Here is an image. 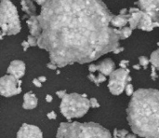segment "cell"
<instances>
[{"label":"cell","instance_id":"obj_18","mask_svg":"<svg viewBox=\"0 0 159 138\" xmlns=\"http://www.w3.org/2000/svg\"><path fill=\"white\" fill-rule=\"evenodd\" d=\"M132 31L133 30L129 26H125V27H123L121 29H118V34H119L120 40H124V39L129 38L131 36Z\"/></svg>","mask_w":159,"mask_h":138},{"label":"cell","instance_id":"obj_21","mask_svg":"<svg viewBox=\"0 0 159 138\" xmlns=\"http://www.w3.org/2000/svg\"><path fill=\"white\" fill-rule=\"evenodd\" d=\"M139 64L144 68L146 69L148 64H150V59H148L146 56H140L139 57Z\"/></svg>","mask_w":159,"mask_h":138},{"label":"cell","instance_id":"obj_3","mask_svg":"<svg viewBox=\"0 0 159 138\" xmlns=\"http://www.w3.org/2000/svg\"><path fill=\"white\" fill-rule=\"evenodd\" d=\"M57 138H112L111 133L95 122H61Z\"/></svg>","mask_w":159,"mask_h":138},{"label":"cell","instance_id":"obj_34","mask_svg":"<svg viewBox=\"0 0 159 138\" xmlns=\"http://www.w3.org/2000/svg\"><path fill=\"white\" fill-rule=\"evenodd\" d=\"M33 84H34L35 87H37V88L42 87V82H41L38 79H33Z\"/></svg>","mask_w":159,"mask_h":138},{"label":"cell","instance_id":"obj_23","mask_svg":"<svg viewBox=\"0 0 159 138\" xmlns=\"http://www.w3.org/2000/svg\"><path fill=\"white\" fill-rule=\"evenodd\" d=\"M125 92H126V94H127L128 96H132L133 93H135V92H134V87H133V85H132L130 82L127 85V87H126V89H125Z\"/></svg>","mask_w":159,"mask_h":138},{"label":"cell","instance_id":"obj_6","mask_svg":"<svg viewBox=\"0 0 159 138\" xmlns=\"http://www.w3.org/2000/svg\"><path fill=\"white\" fill-rule=\"evenodd\" d=\"M129 68H118L116 69L109 76L108 89L114 95H120L126 89L127 85L132 80L129 76Z\"/></svg>","mask_w":159,"mask_h":138},{"label":"cell","instance_id":"obj_2","mask_svg":"<svg viewBox=\"0 0 159 138\" xmlns=\"http://www.w3.org/2000/svg\"><path fill=\"white\" fill-rule=\"evenodd\" d=\"M132 132L143 138H159V90H137L127 108Z\"/></svg>","mask_w":159,"mask_h":138},{"label":"cell","instance_id":"obj_9","mask_svg":"<svg viewBox=\"0 0 159 138\" xmlns=\"http://www.w3.org/2000/svg\"><path fill=\"white\" fill-rule=\"evenodd\" d=\"M17 138H43V134L37 126L23 123L18 131Z\"/></svg>","mask_w":159,"mask_h":138},{"label":"cell","instance_id":"obj_33","mask_svg":"<svg viewBox=\"0 0 159 138\" xmlns=\"http://www.w3.org/2000/svg\"><path fill=\"white\" fill-rule=\"evenodd\" d=\"M21 47H22L23 50H24V51H26V50H28V48H29V47H31V46H30L29 42H28L27 40H25V41H22V42H21Z\"/></svg>","mask_w":159,"mask_h":138},{"label":"cell","instance_id":"obj_43","mask_svg":"<svg viewBox=\"0 0 159 138\" xmlns=\"http://www.w3.org/2000/svg\"><path fill=\"white\" fill-rule=\"evenodd\" d=\"M34 1H35V0H34Z\"/></svg>","mask_w":159,"mask_h":138},{"label":"cell","instance_id":"obj_16","mask_svg":"<svg viewBox=\"0 0 159 138\" xmlns=\"http://www.w3.org/2000/svg\"><path fill=\"white\" fill-rule=\"evenodd\" d=\"M155 23L152 20V18L145 12H143V17L140 21V23L138 25V29H141L145 32H151L155 28Z\"/></svg>","mask_w":159,"mask_h":138},{"label":"cell","instance_id":"obj_4","mask_svg":"<svg viewBox=\"0 0 159 138\" xmlns=\"http://www.w3.org/2000/svg\"><path fill=\"white\" fill-rule=\"evenodd\" d=\"M90 107V101L83 94L76 93H67L62 99L60 106L61 114L67 119L82 118L85 116Z\"/></svg>","mask_w":159,"mask_h":138},{"label":"cell","instance_id":"obj_31","mask_svg":"<svg viewBox=\"0 0 159 138\" xmlns=\"http://www.w3.org/2000/svg\"><path fill=\"white\" fill-rule=\"evenodd\" d=\"M47 67H48V69H50V70H56L59 66H58L56 64H54V63L50 62V63H48V64H47Z\"/></svg>","mask_w":159,"mask_h":138},{"label":"cell","instance_id":"obj_37","mask_svg":"<svg viewBox=\"0 0 159 138\" xmlns=\"http://www.w3.org/2000/svg\"><path fill=\"white\" fill-rule=\"evenodd\" d=\"M119 14H122V15H127L129 14V10L127 8H122L119 12Z\"/></svg>","mask_w":159,"mask_h":138},{"label":"cell","instance_id":"obj_19","mask_svg":"<svg viewBox=\"0 0 159 138\" xmlns=\"http://www.w3.org/2000/svg\"><path fill=\"white\" fill-rule=\"evenodd\" d=\"M150 64L159 70V49L152 52L150 56Z\"/></svg>","mask_w":159,"mask_h":138},{"label":"cell","instance_id":"obj_42","mask_svg":"<svg viewBox=\"0 0 159 138\" xmlns=\"http://www.w3.org/2000/svg\"><path fill=\"white\" fill-rule=\"evenodd\" d=\"M157 45H158V46H159V43H158V44H157Z\"/></svg>","mask_w":159,"mask_h":138},{"label":"cell","instance_id":"obj_38","mask_svg":"<svg viewBox=\"0 0 159 138\" xmlns=\"http://www.w3.org/2000/svg\"><path fill=\"white\" fill-rule=\"evenodd\" d=\"M35 2L37 3V5H39V6H43L44 4H46V2H47V0H35Z\"/></svg>","mask_w":159,"mask_h":138},{"label":"cell","instance_id":"obj_8","mask_svg":"<svg viewBox=\"0 0 159 138\" xmlns=\"http://www.w3.org/2000/svg\"><path fill=\"white\" fill-rule=\"evenodd\" d=\"M135 4L152 18L156 27H159V0H138Z\"/></svg>","mask_w":159,"mask_h":138},{"label":"cell","instance_id":"obj_28","mask_svg":"<svg viewBox=\"0 0 159 138\" xmlns=\"http://www.w3.org/2000/svg\"><path fill=\"white\" fill-rule=\"evenodd\" d=\"M129 64V61H128V60H122V61L119 63V66H120L121 68H127Z\"/></svg>","mask_w":159,"mask_h":138},{"label":"cell","instance_id":"obj_39","mask_svg":"<svg viewBox=\"0 0 159 138\" xmlns=\"http://www.w3.org/2000/svg\"><path fill=\"white\" fill-rule=\"evenodd\" d=\"M38 79L43 83V82H46V80H47V78L46 77H44V76H41V77H39L38 78Z\"/></svg>","mask_w":159,"mask_h":138},{"label":"cell","instance_id":"obj_22","mask_svg":"<svg viewBox=\"0 0 159 138\" xmlns=\"http://www.w3.org/2000/svg\"><path fill=\"white\" fill-rule=\"evenodd\" d=\"M27 41L29 42V44H30L31 47H35V46L38 45V38L35 37V36H32V35H29L28 36Z\"/></svg>","mask_w":159,"mask_h":138},{"label":"cell","instance_id":"obj_24","mask_svg":"<svg viewBox=\"0 0 159 138\" xmlns=\"http://www.w3.org/2000/svg\"><path fill=\"white\" fill-rule=\"evenodd\" d=\"M88 79H89L90 81H92L94 84H96L97 86H100V82H99V80H98V77L94 76L93 74H89V75L88 76Z\"/></svg>","mask_w":159,"mask_h":138},{"label":"cell","instance_id":"obj_25","mask_svg":"<svg viewBox=\"0 0 159 138\" xmlns=\"http://www.w3.org/2000/svg\"><path fill=\"white\" fill-rule=\"evenodd\" d=\"M89 101H90V107L92 108H98V107H100V104H99V102H98V100L96 98L92 97V98L89 99Z\"/></svg>","mask_w":159,"mask_h":138},{"label":"cell","instance_id":"obj_29","mask_svg":"<svg viewBox=\"0 0 159 138\" xmlns=\"http://www.w3.org/2000/svg\"><path fill=\"white\" fill-rule=\"evenodd\" d=\"M89 71L91 72V73H94V72L98 71V64H89Z\"/></svg>","mask_w":159,"mask_h":138},{"label":"cell","instance_id":"obj_36","mask_svg":"<svg viewBox=\"0 0 159 138\" xmlns=\"http://www.w3.org/2000/svg\"><path fill=\"white\" fill-rule=\"evenodd\" d=\"M52 100H53V97H52V95H50V94H48V95L46 96V101H47L48 103H50V102H52Z\"/></svg>","mask_w":159,"mask_h":138},{"label":"cell","instance_id":"obj_32","mask_svg":"<svg viewBox=\"0 0 159 138\" xmlns=\"http://www.w3.org/2000/svg\"><path fill=\"white\" fill-rule=\"evenodd\" d=\"M98 80H99L100 84L102 83V82H104V81H106V76L103 75L102 73H100V74L98 75Z\"/></svg>","mask_w":159,"mask_h":138},{"label":"cell","instance_id":"obj_1","mask_svg":"<svg viewBox=\"0 0 159 138\" xmlns=\"http://www.w3.org/2000/svg\"><path fill=\"white\" fill-rule=\"evenodd\" d=\"M38 16V47L60 68L93 62L119 47L114 15L102 0H47Z\"/></svg>","mask_w":159,"mask_h":138},{"label":"cell","instance_id":"obj_7","mask_svg":"<svg viewBox=\"0 0 159 138\" xmlns=\"http://www.w3.org/2000/svg\"><path fill=\"white\" fill-rule=\"evenodd\" d=\"M22 81L12 75L7 74L0 79V93L4 97H11L21 93Z\"/></svg>","mask_w":159,"mask_h":138},{"label":"cell","instance_id":"obj_27","mask_svg":"<svg viewBox=\"0 0 159 138\" xmlns=\"http://www.w3.org/2000/svg\"><path fill=\"white\" fill-rule=\"evenodd\" d=\"M56 94H57V96L59 97V98H61V99H62L66 94H67V92L65 91V90H62V91H58V92H56Z\"/></svg>","mask_w":159,"mask_h":138},{"label":"cell","instance_id":"obj_14","mask_svg":"<svg viewBox=\"0 0 159 138\" xmlns=\"http://www.w3.org/2000/svg\"><path fill=\"white\" fill-rule=\"evenodd\" d=\"M37 105H38V99L34 93H33L32 92H28L23 95L22 107L24 109H27V110L34 109L37 107Z\"/></svg>","mask_w":159,"mask_h":138},{"label":"cell","instance_id":"obj_30","mask_svg":"<svg viewBox=\"0 0 159 138\" xmlns=\"http://www.w3.org/2000/svg\"><path fill=\"white\" fill-rule=\"evenodd\" d=\"M47 117L48 120H56L57 119V114L54 111H50L49 113L47 114Z\"/></svg>","mask_w":159,"mask_h":138},{"label":"cell","instance_id":"obj_10","mask_svg":"<svg viewBox=\"0 0 159 138\" xmlns=\"http://www.w3.org/2000/svg\"><path fill=\"white\" fill-rule=\"evenodd\" d=\"M25 69H26V66H25V64L22 61L14 60V61H12L10 63L9 66L7 67V74L12 75L15 78L20 79L25 74Z\"/></svg>","mask_w":159,"mask_h":138},{"label":"cell","instance_id":"obj_26","mask_svg":"<svg viewBox=\"0 0 159 138\" xmlns=\"http://www.w3.org/2000/svg\"><path fill=\"white\" fill-rule=\"evenodd\" d=\"M151 79H153V80H156L157 79H158V75H157V68L154 66V65H152L151 66Z\"/></svg>","mask_w":159,"mask_h":138},{"label":"cell","instance_id":"obj_11","mask_svg":"<svg viewBox=\"0 0 159 138\" xmlns=\"http://www.w3.org/2000/svg\"><path fill=\"white\" fill-rule=\"evenodd\" d=\"M26 23H27L30 35L38 38L42 34V27L38 19V16L34 15V16L29 17V19L26 21Z\"/></svg>","mask_w":159,"mask_h":138},{"label":"cell","instance_id":"obj_20","mask_svg":"<svg viewBox=\"0 0 159 138\" xmlns=\"http://www.w3.org/2000/svg\"><path fill=\"white\" fill-rule=\"evenodd\" d=\"M128 135H129V132L125 129H122V130L115 129L114 134H113V138H127Z\"/></svg>","mask_w":159,"mask_h":138},{"label":"cell","instance_id":"obj_13","mask_svg":"<svg viewBox=\"0 0 159 138\" xmlns=\"http://www.w3.org/2000/svg\"><path fill=\"white\" fill-rule=\"evenodd\" d=\"M115 68H116V64L110 58L103 60L98 64V71L105 76H110L116 70Z\"/></svg>","mask_w":159,"mask_h":138},{"label":"cell","instance_id":"obj_35","mask_svg":"<svg viewBox=\"0 0 159 138\" xmlns=\"http://www.w3.org/2000/svg\"><path fill=\"white\" fill-rule=\"evenodd\" d=\"M123 50H124V48L119 46V47H117V48H116V50L113 51V52H114L115 54H119V53H120V52H122Z\"/></svg>","mask_w":159,"mask_h":138},{"label":"cell","instance_id":"obj_12","mask_svg":"<svg viewBox=\"0 0 159 138\" xmlns=\"http://www.w3.org/2000/svg\"><path fill=\"white\" fill-rule=\"evenodd\" d=\"M129 12L130 14L129 20V25L132 30H134L138 28V25L143 17V11L139 7H130Z\"/></svg>","mask_w":159,"mask_h":138},{"label":"cell","instance_id":"obj_41","mask_svg":"<svg viewBox=\"0 0 159 138\" xmlns=\"http://www.w3.org/2000/svg\"><path fill=\"white\" fill-rule=\"evenodd\" d=\"M127 138H137L136 135H128Z\"/></svg>","mask_w":159,"mask_h":138},{"label":"cell","instance_id":"obj_17","mask_svg":"<svg viewBox=\"0 0 159 138\" xmlns=\"http://www.w3.org/2000/svg\"><path fill=\"white\" fill-rule=\"evenodd\" d=\"M20 5H21V9L24 11L29 17L34 16L36 12V7L33 3V0H20Z\"/></svg>","mask_w":159,"mask_h":138},{"label":"cell","instance_id":"obj_40","mask_svg":"<svg viewBox=\"0 0 159 138\" xmlns=\"http://www.w3.org/2000/svg\"><path fill=\"white\" fill-rule=\"evenodd\" d=\"M141 67H142V65H141L140 64H134V65H133V68H134V69H136V70H140V69H141Z\"/></svg>","mask_w":159,"mask_h":138},{"label":"cell","instance_id":"obj_15","mask_svg":"<svg viewBox=\"0 0 159 138\" xmlns=\"http://www.w3.org/2000/svg\"><path fill=\"white\" fill-rule=\"evenodd\" d=\"M129 17H130L129 12L127 15H122V14L114 15V17L111 20V25L115 28L121 29V28L127 26V24L129 23Z\"/></svg>","mask_w":159,"mask_h":138},{"label":"cell","instance_id":"obj_5","mask_svg":"<svg viewBox=\"0 0 159 138\" xmlns=\"http://www.w3.org/2000/svg\"><path fill=\"white\" fill-rule=\"evenodd\" d=\"M1 39L4 36H14L20 32L21 25L17 7L10 0H2L0 7Z\"/></svg>","mask_w":159,"mask_h":138}]
</instances>
